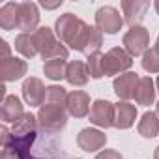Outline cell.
Here are the masks:
<instances>
[{"mask_svg":"<svg viewBox=\"0 0 159 159\" xmlns=\"http://www.w3.org/2000/svg\"><path fill=\"white\" fill-rule=\"evenodd\" d=\"M86 28H88V25L81 17H77L73 13H64L54 23V32H56L58 39L66 47L75 49V51H79V47H81L83 38L86 34Z\"/></svg>","mask_w":159,"mask_h":159,"instance_id":"cell-1","label":"cell"},{"mask_svg":"<svg viewBox=\"0 0 159 159\" xmlns=\"http://www.w3.org/2000/svg\"><path fill=\"white\" fill-rule=\"evenodd\" d=\"M32 36H34L36 49H38L39 56H41L45 62H47V60H52V58H64V60H67L69 49H67L60 39H56L52 28H49V26H39Z\"/></svg>","mask_w":159,"mask_h":159,"instance_id":"cell-2","label":"cell"},{"mask_svg":"<svg viewBox=\"0 0 159 159\" xmlns=\"http://www.w3.org/2000/svg\"><path fill=\"white\" fill-rule=\"evenodd\" d=\"M66 124H67V109H66V105L45 101L39 107V111H38V125H39V131H43L45 135L60 133L66 127Z\"/></svg>","mask_w":159,"mask_h":159,"instance_id":"cell-3","label":"cell"},{"mask_svg":"<svg viewBox=\"0 0 159 159\" xmlns=\"http://www.w3.org/2000/svg\"><path fill=\"white\" fill-rule=\"evenodd\" d=\"M122 45L129 56H144V52L150 49V32L144 26H131L124 34Z\"/></svg>","mask_w":159,"mask_h":159,"instance_id":"cell-4","label":"cell"},{"mask_svg":"<svg viewBox=\"0 0 159 159\" xmlns=\"http://www.w3.org/2000/svg\"><path fill=\"white\" fill-rule=\"evenodd\" d=\"M131 66H133V56H129L125 52V49L112 47L111 51L105 52V60H103V73H105V77L127 73V69H131Z\"/></svg>","mask_w":159,"mask_h":159,"instance_id":"cell-5","label":"cell"},{"mask_svg":"<svg viewBox=\"0 0 159 159\" xmlns=\"http://www.w3.org/2000/svg\"><path fill=\"white\" fill-rule=\"evenodd\" d=\"M90 124L109 129L114 127V118H116V105L111 103L109 99H96L90 107Z\"/></svg>","mask_w":159,"mask_h":159,"instance_id":"cell-6","label":"cell"},{"mask_svg":"<svg viewBox=\"0 0 159 159\" xmlns=\"http://www.w3.org/2000/svg\"><path fill=\"white\" fill-rule=\"evenodd\" d=\"M124 17L114 6H101L96 11V26L105 34H118L124 26Z\"/></svg>","mask_w":159,"mask_h":159,"instance_id":"cell-7","label":"cell"},{"mask_svg":"<svg viewBox=\"0 0 159 159\" xmlns=\"http://www.w3.org/2000/svg\"><path fill=\"white\" fill-rule=\"evenodd\" d=\"M105 144H107V135L96 127H84L77 135V146L88 153L105 148Z\"/></svg>","mask_w":159,"mask_h":159,"instance_id":"cell-8","label":"cell"},{"mask_svg":"<svg viewBox=\"0 0 159 159\" xmlns=\"http://www.w3.org/2000/svg\"><path fill=\"white\" fill-rule=\"evenodd\" d=\"M39 11L34 2H19V19L17 28L23 30V34H34L39 26Z\"/></svg>","mask_w":159,"mask_h":159,"instance_id":"cell-9","label":"cell"},{"mask_svg":"<svg viewBox=\"0 0 159 159\" xmlns=\"http://www.w3.org/2000/svg\"><path fill=\"white\" fill-rule=\"evenodd\" d=\"M139 81L140 77L135 73V71H127V73H122L114 79L112 83V88H114V94L122 99V101H129L135 98V92H137V86H139Z\"/></svg>","mask_w":159,"mask_h":159,"instance_id":"cell-10","label":"cell"},{"mask_svg":"<svg viewBox=\"0 0 159 159\" xmlns=\"http://www.w3.org/2000/svg\"><path fill=\"white\" fill-rule=\"evenodd\" d=\"M23 98L30 107H41L45 103V96H47V88L43 84L41 79L38 77H28L23 83Z\"/></svg>","mask_w":159,"mask_h":159,"instance_id":"cell-11","label":"cell"},{"mask_svg":"<svg viewBox=\"0 0 159 159\" xmlns=\"http://www.w3.org/2000/svg\"><path fill=\"white\" fill-rule=\"evenodd\" d=\"M148 10H150L148 0H124L122 2V15L129 26H140Z\"/></svg>","mask_w":159,"mask_h":159,"instance_id":"cell-12","label":"cell"},{"mask_svg":"<svg viewBox=\"0 0 159 159\" xmlns=\"http://www.w3.org/2000/svg\"><path fill=\"white\" fill-rule=\"evenodd\" d=\"M28 71V64L17 56H10L6 60H0V77L4 83H13L23 79Z\"/></svg>","mask_w":159,"mask_h":159,"instance_id":"cell-13","label":"cell"},{"mask_svg":"<svg viewBox=\"0 0 159 159\" xmlns=\"http://www.w3.org/2000/svg\"><path fill=\"white\" fill-rule=\"evenodd\" d=\"M67 114L73 118H84L90 114V96L83 90H73L67 94L66 101Z\"/></svg>","mask_w":159,"mask_h":159,"instance_id":"cell-14","label":"cell"},{"mask_svg":"<svg viewBox=\"0 0 159 159\" xmlns=\"http://www.w3.org/2000/svg\"><path fill=\"white\" fill-rule=\"evenodd\" d=\"M25 114V109H23V103L17 96H8L4 101H2V107H0V118H2L4 124H15L17 120H21Z\"/></svg>","mask_w":159,"mask_h":159,"instance_id":"cell-15","label":"cell"},{"mask_svg":"<svg viewBox=\"0 0 159 159\" xmlns=\"http://www.w3.org/2000/svg\"><path fill=\"white\" fill-rule=\"evenodd\" d=\"M90 79L88 73V66L81 60H73L67 62V71H66V81L71 86H84Z\"/></svg>","mask_w":159,"mask_h":159,"instance_id":"cell-16","label":"cell"},{"mask_svg":"<svg viewBox=\"0 0 159 159\" xmlns=\"http://www.w3.org/2000/svg\"><path fill=\"white\" fill-rule=\"evenodd\" d=\"M101 45H103V32L98 26H90L88 25L86 34L83 38V43H81V47H79V52H83L86 56H92L94 52H99Z\"/></svg>","mask_w":159,"mask_h":159,"instance_id":"cell-17","label":"cell"},{"mask_svg":"<svg viewBox=\"0 0 159 159\" xmlns=\"http://www.w3.org/2000/svg\"><path fill=\"white\" fill-rule=\"evenodd\" d=\"M155 94H157V88H155V83L152 81V77H140L139 86H137V92H135L137 105H142V107L153 105Z\"/></svg>","mask_w":159,"mask_h":159,"instance_id":"cell-18","label":"cell"},{"mask_svg":"<svg viewBox=\"0 0 159 159\" xmlns=\"http://www.w3.org/2000/svg\"><path fill=\"white\" fill-rule=\"evenodd\" d=\"M137 120V107L131 105L129 101H120L116 105V118H114V127L116 129H129Z\"/></svg>","mask_w":159,"mask_h":159,"instance_id":"cell-19","label":"cell"},{"mask_svg":"<svg viewBox=\"0 0 159 159\" xmlns=\"http://www.w3.org/2000/svg\"><path fill=\"white\" fill-rule=\"evenodd\" d=\"M137 129H139V135L144 137V139H153V137H157V135H159V116H157V112L146 111V112L140 116Z\"/></svg>","mask_w":159,"mask_h":159,"instance_id":"cell-20","label":"cell"},{"mask_svg":"<svg viewBox=\"0 0 159 159\" xmlns=\"http://www.w3.org/2000/svg\"><path fill=\"white\" fill-rule=\"evenodd\" d=\"M38 129H39L38 116H34L32 112H25L23 118L11 125V135L13 137H28V135H36Z\"/></svg>","mask_w":159,"mask_h":159,"instance_id":"cell-21","label":"cell"},{"mask_svg":"<svg viewBox=\"0 0 159 159\" xmlns=\"http://www.w3.org/2000/svg\"><path fill=\"white\" fill-rule=\"evenodd\" d=\"M17 19H19V2H6L0 8V28L2 30L17 28Z\"/></svg>","mask_w":159,"mask_h":159,"instance_id":"cell-22","label":"cell"},{"mask_svg":"<svg viewBox=\"0 0 159 159\" xmlns=\"http://www.w3.org/2000/svg\"><path fill=\"white\" fill-rule=\"evenodd\" d=\"M66 71H67V62L64 58H52V60H47L43 64V73L51 81H62V79H66Z\"/></svg>","mask_w":159,"mask_h":159,"instance_id":"cell-23","label":"cell"},{"mask_svg":"<svg viewBox=\"0 0 159 159\" xmlns=\"http://www.w3.org/2000/svg\"><path fill=\"white\" fill-rule=\"evenodd\" d=\"M15 49L25 56V58H34L38 56V49H36V43H34V36L32 34H19L15 38Z\"/></svg>","mask_w":159,"mask_h":159,"instance_id":"cell-24","label":"cell"},{"mask_svg":"<svg viewBox=\"0 0 159 159\" xmlns=\"http://www.w3.org/2000/svg\"><path fill=\"white\" fill-rule=\"evenodd\" d=\"M140 64H142V69L146 73H159V49L157 47H150L144 52Z\"/></svg>","mask_w":159,"mask_h":159,"instance_id":"cell-25","label":"cell"},{"mask_svg":"<svg viewBox=\"0 0 159 159\" xmlns=\"http://www.w3.org/2000/svg\"><path fill=\"white\" fill-rule=\"evenodd\" d=\"M103 60H105V54H103L101 51H99V52H94L92 56H88L86 66H88V73H90L92 79H101V77H105V73H103Z\"/></svg>","mask_w":159,"mask_h":159,"instance_id":"cell-26","label":"cell"},{"mask_svg":"<svg viewBox=\"0 0 159 159\" xmlns=\"http://www.w3.org/2000/svg\"><path fill=\"white\" fill-rule=\"evenodd\" d=\"M45 101H49V103H58V105H66V101H67V92H66V88H62V86H58V84L47 86Z\"/></svg>","mask_w":159,"mask_h":159,"instance_id":"cell-27","label":"cell"},{"mask_svg":"<svg viewBox=\"0 0 159 159\" xmlns=\"http://www.w3.org/2000/svg\"><path fill=\"white\" fill-rule=\"evenodd\" d=\"M96 159H124V157H122V153L118 150H107L105 148L96 155Z\"/></svg>","mask_w":159,"mask_h":159,"instance_id":"cell-28","label":"cell"},{"mask_svg":"<svg viewBox=\"0 0 159 159\" xmlns=\"http://www.w3.org/2000/svg\"><path fill=\"white\" fill-rule=\"evenodd\" d=\"M0 159H19V155L15 153V150L10 144H2V157Z\"/></svg>","mask_w":159,"mask_h":159,"instance_id":"cell-29","label":"cell"},{"mask_svg":"<svg viewBox=\"0 0 159 159\" xmlns=\"http://www.w3.org/2000/svg\"><path fill=\"white\" fill-rule=\"evenodd\" d=\"M0 49H2V56H0V60H6V58L11 56L10 54V45H8L6 39H0Z\"/></svg>","mask_w":159,"mask_h":159,"instance_id":"cell-30","label":"cell"},{"mask_svg":"<svg viewBox=\"0 0 159 159\" xmlns=\"http://www.w3.org/2000/svg\"><path fill=\"white\" fill-rule=\"evenodd\" d=\"M41 6H43L45 10H54V8L62 6V0H56V2H41Z\"/></svg>","mask_w":159,"mask_h":159,"instance_id":"cell-31","label":"cell"},{"mask_svg":"<svg viewBox=\"0 0 159 159\" xmlns=\"http://www.w3.org/2000/svg\"><path fill=\"white\" fill-rule=\"evenodd\" d=\"M19 159H43V157H34L32 153H25V155H21Z\"/></svg>","mask_w":159,"mask_h":159,"instance_id":"cell-32","label":"cell"},{"mask_svg":"<svg viewBox=\"0 0 159 159\" xmlns=\"http://www.w3.org/2000/svg\"><path fill=\"white\" fill-rule=\"evenodd\" d=\"M153 159H159V146L153 150Z\"/></svg>","mask_w":159,"mask_h":159,"instance_id":"cell-33","label":"cell"},{"mask_svg":"<svg viewBox=\"0 0 159 159\" xmlns=\"http://www.w3.org/2000/svg\"><path fill=\"white\" fill-rule=\"evenodd\" d=\"M153 8H155V11L159 13V0H155V2H153Z\"/></svg>","mask_w":159,"mask_h":159,"instance_id":"cell-34","label":"cell"},{"mask_svg":"<svg viewBox=\"0 0 159 159\" xmlns=\"http://www.w3.org/2000/svg\"><path fill=\"white\" fill-rule=\"evenodd\" d=\"M155 88H157V92H159V75H157V79H155Z\"/></svg>","mask_w":159,"mask_h":159,"instance_id":"cell-35","label":"cell"},{"mask_svg":"<svg viewBox=\"0 0 159 159\" xmlns=\"http://www.w3.org/2000/svg\"><path fill=\"white\" fill-rule=\"evenodd\" d=\"M155 112H157V116H159V101H157V105H155Z\"/></svg>","mask_w":159,"mask_h":159,"instance_id":"cell-36","label":"cell"},{"mask_svg":"<svg viewBox=\"0 0 159 159\" xmlns=\"http://www.w3.org/2000/svg\"><path fill=\"white\" fill-rule=\"evenodd\" d=\"M153 47H157V49H159V36H157V39H155V45H153Z\"/></svg>","mask_w":159,"mask_h":159,"instance_id":"cell-37","label":"cell"},{"mask_svg":"<svg viewBox=\"0 0 159 159\" xmlns=\"http://www.w3.org/2000/svg\"><path fill=\"white\" fill-rule=\"evenodd\" d=\"M75 159H81V157H75Z\"/></svg>","mask_w":159,"mask_h":159,"instance_id":"cell-38","label":"cell"}]
</instances>
